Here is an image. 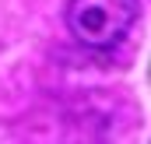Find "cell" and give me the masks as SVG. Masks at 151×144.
Returning <instances> with one entry per match:
<instances>
[{
    "mask_svg": "<svg viewBox=\"0 0 151 144\" xmlns=\"http://www.w3.org/2000/svg\"><path fill=\"white\" fill-rule=\"evenodd\" d=\"M137 0H67V28L88 49H113L137 21Z\"/></svg>",
    "mask_w": 151,
    "mask_h": 144,
    "instance_id": "obj_1",
    "label": "cell"
}]
</instances>
